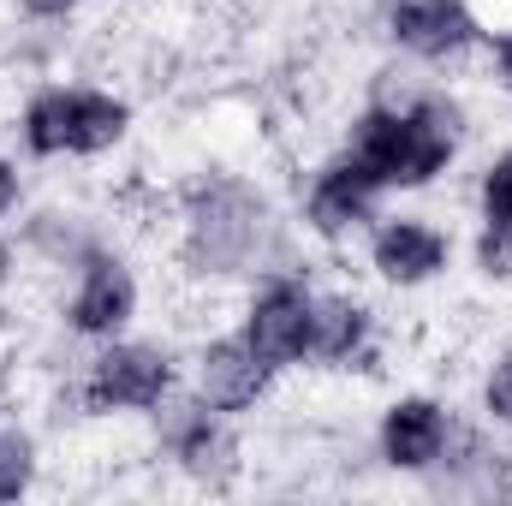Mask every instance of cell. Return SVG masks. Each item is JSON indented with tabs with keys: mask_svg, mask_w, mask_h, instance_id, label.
<instances>
[{
	"mask_svg": "<svg viewBox=\"0 0 512 506\" xmlns=\"http://www.w3.org/2000/svg\"><path fill=\"white\" fill-rule=\"evenodd\" d=\"M459 143V120L441 102H411V108H376L352 131V161L376 185H429Z\"/></svg>",
	"mask_w": 512,
	"mask_h": 506,
	"instance_id": "obj_1",
	"label": "cell"
},
{
	"mask_svg": "<svg viewBox=\"0 0 512 506\" xmlns=\"http://www.w3.org/2000/svg\"><path fill=\"white\" fill-rule=\"evenodd\" d=\"M262 227H268V209H262V197L251 185H239V179L203 185L191 197V215H185L191 262L209 268V274H233L262 251Z\"/></svg>",
	"mask_w": 512,
	"mask_h": 506,
	"instance_id": "obj_2",
	"label": "cell"
},
{
	"mask_svg": "<svg viewBox=\"0 0 512 506\" xmlns=\"http://www.w3.org/2000/svg\"><path fill=\"white\" fill-rule=\"evenodd\" d=\"M126 102L102 96V90H42L24 108V143L36 155H96L114 149L126 137Z\"/></svg>",
	"mask_w": 512,
	"mask_h": 506,
	"instance_id": "obj_3",
	"label": "cell"
},
{
	"mask_svg": "<svg viewBox=\"0 0 512 506\" xmlns=\"http://www.w3.org/2000/svg\"><path fill=\"white\" fill-rule=\"evenodd\" d=\"M173 387V364L167 352L155 346H114L96 358V370L84 381V399L90 411H143V405H161Z\"/></svg>",
	"mask_w": 512,
	"mask_h": 506,
	"instance_id": "obj_4",
	"label": "cell"
},
{
	"mask_svg": "<svg viewBox=\"0 0 512 506\" xmlns=\"http://www.w3.org/2000/svg\"><path fill=\"white\" fill-rule=\"evenodd\" d=\"M310 310H316V298H310L304 286H292V280L262 286L256 304H251V316H245V346H251L268 370L298 364V358L310 352Z\"/></svg>",
	"mask_w": 512,
	"mask_h": 506,
	"instance_id": "obj_5",
	"label": "cell"
},
{
	"mask_svg": "<svg viewBox=\"0 0 512 506\" xmlns=\"http://www.w3.org/2000/svg\"><path fill=\"white\" fill-rule=\"evenodd\" d=\"M137 310V286H131L120 256H90L78 298H72V328L78 334H120Z\"/></svg>",
	"mask_w": 512,
	"mask_h": 506,
	"instance_id": "obj_6",
	"label": "cell"
},
{
	"mask_svg": "<svg viewBox=\"0 0 512 506\" xmlns=\"http://www.w3.org/2000/svg\"><path fill=\"white\" fill-rule=\"evenodd\" d=\"M268 387V364L256 358L245 340H215L197 358V393L209 411H245L256 405V393Z\"/></svg>",
	"mask_w": 512,
	"mask_h": 506,
	"instance_id": "obj_7",
	"label": "cell"
},
{
	"mask_svg": "<svg viewBox=\"0 0 512 506\" xmlns=\"http://www.w3.org/2000/svg\"><path fill=\"white\" fill-rule=\"evenodd\" d=\"M447 447V411L435 399H399L382 423V459L393 471H429Z\"/></svg>",
	"mask_w": 512,
	"mask_h": 506,
	"instance_id": "obj_8",
	"label": "cell"
},
{
	"mask_svg": "<svg viewBox=\"0 0 512 506\" xmlns=\"http://www.w3.org/2000/svg\"><path fill=\"white\" fill-rule=\"evenodd\" d=\"M393 36L411 48V54H459L471 36H477V18L465 0H399L393 6Z\"/></svg>",
	"mask_w": 512,
	"mask_h": 506,
	"instance_id": "obj_9",
	"label": "cell"
},
{
	"mask_svg": "<svg viewBox=\"0 0 512 506\" xmlns=\"http://www.w3.org/2000/svg\"><path fill=\"white\" fill-rule=\"evenodd\" d=\"M376 179L346 155V161H334L328 173H316V185H310V227L316 233H352L364 215H370V203H376Z\"/></svg>",
	"mask_w": 512,
	"mask_h": 506,
	"instance_id": "obj_10",
	"label": "cell"
},
{
	"mask_svg": "<svg viewBox=\"0 0 512 506\" xmlns=\"http://www.w3.org/2000/svg\"><path fill=\"white\" fill-rule=\"evenodd\" d=\"M441 262H447V239L423 221H387L376 239V268L393 286H417V280L441 274Z\"/></svg>",
	"mask_w": 512,
	"mask_h": 506,
	"instance_id": "obj_11",
	"label": "cell"
},
{
	"mask_svg": "<svg viewBox=\"0 0 512 506\" xmlns=\"http://www.w3.org/2000/svg\"><path fill=\"white\" fill-rule=\"evenodd\" d=\"M167 441H173L179 465L197 471V477H221V471L233 465V441H227V429L209 417V405H179V411L167 417Z\"/></svg>",
	"mask_w": 512,
	"mask_h": 506,
	"instance_id": "obj_12",
	"label": "cell"
},
{
	"mask_svg": "<svg viewBox=\"0 0 512 506\" xmlns=\"http://www.w3.org/2000/svg\"><path fill=\"white\" fill-rule=\"evenodd\" d=\"M364 328H370L364 304H352V298H328V304L310 310V352L328 358V364H346V358L364 346Z\"/></svg>",
	"mask_w": 512,
	"mask_h": 506,
	"instance_id": "obj_13",
	"label": "cell"
},
{
	"mask_svg": "<svg viewBox=\"0 0 512 506\" xmlns=\"http://www.w3.org/2000/svg\"><path fill=\"white\" fill-rule=\"evenodd\" d=\"M30 477H36V447H30V435L6 429L0 435V501H18L30 489Z\"/></svg>",
	"mask_w": 512,
	"mask_h": 506,
	"instance_id": "obj_14",
	"label": "cell"
},
{
	"mask_svg": "<svg viewBox=\"0 0 512 506\" xmlns=\"http://www.w3.org/2000/svg\"><path fill=\"white\" fill-rule=\"evenodd\" d=\"M477 262H483V274H489V280H507V274H512V221H483Z\"/></svg>",
	"mask_w": 512,
	"mask_h": 506,
	"instance_id": "obj_15",
	"label": "cell"
},
{
	"mask_svg": "<svg viewBox=\"0 0 512 506\" xmlns=\"http://www.w3.org/2000/svg\"><path fill=\"white\" fill-rule=\"evenodd\" d=\"M483 221H512V149L483 173Z\"/></svg>",
	"mask_w": 512,
	"mask_h": 506,
	"instance_id": "obj_16",
	"label": "cell"
},
{
	"mask_svg": "<svg viewBox=\"0 0 512 506\" xmlns=\"http://www.w3.org/2000/svg\"><path fill=\"white\" fill-rule=\"evenodd\" d=\"M483 399H489V411H495L501 423H512V358L495 364V376H489V387H483Z\"/></svg>",
	"mask_w": 512,
	"mask_h": 506,
	"instance_id": "obj_17",
	"label": "cell"
},
{
	"mask_svg": "<svg viewBox=\"0 0 512 506\" xmlns=\"http://www.w3.org/2000/svg\"><path fill=\"white\" fill-rule=\"evenodd\" d=\"M12 197H18V173H12V167L0 161V215L12 209Z\"/></svg>",
	"mask_w": 512,
	"mask_h": 506,
	"instance_id": "obj_18",
	"label": "cell"
},
{
	"mask_svg": "<svg viewBox=\"0 0 512 506\" xmlns=\"http://www.w3.org/2000/svg\"><path fill=\"white\" fill-rule=\"evenodd\" d=\"M24 6H30V12H36V18H60V12H66V6H72V0H24Z\"/></svg>",
	"mask_w": 512,
	"mask_h": 506,
	"instance_id": "obj_19",
	"label": "cell"
},
{
	"mask_svg": "<svg viewBox=\"0 0 512 506\" xmlns=\"http://www.w3.org/2000/svg\"><path fill=\"white\" fill-rule=\"evenodd\" d=\"M501 72H507V84H512V36L501 42Z\"/></svg>",
	"mask_w": 512,
	"mask_h": 506,
	"instance_id": "obj_20",
	"label": "cell"
},
{
	"mask_svg": "<svg viewBox=\"0 0 512 506\" xmlns=\"http://www.w3.org/2000/svg\"><path fill=\"white\" fill-rule=\"evenodd\" d=\"M6 268H12V256H6V245H0V280H6Z\"/></svg>",
	"mask_w": 512,
	"mask_h": 506,
	"instance_id": "obj_21",
	"label": "cell"
}]
</instances>
